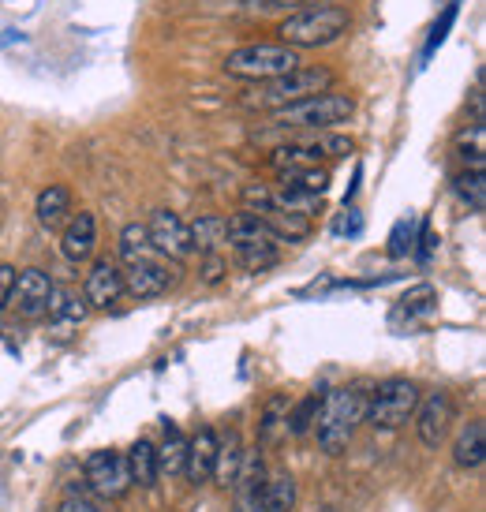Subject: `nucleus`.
Listing matches in <instances>:
<instances>
[{
	"instance_id": "f257e3e1",
	"label": "nucleus",
	"mask_w": 486,
	"mask_h": 512,
	"mask_svg": "<svg viewBox=\"0 0 486 512\" xmlns=\"http://www.w3.org/2000/svg\"><path fill=\"white\" fill-rule=\"evenodd\" d=\"M363 412H367V389L363 385H341V389L322 393L315 419V434L322 453L341 456L352 445V434L363 423Z\"/></svg>"
},
{
	"instance_id": "f03ea898",
	"label": "nucleus",
	"mask_w": 486,
	"mask_h": 512,
	"mask_svg": "<svg viewBox=\"0 0 486 512\" xmlns=\"http://www.w3.org/2000/svg\"><path fill=\"white\" fill-rule=\"evenodd\" d=\"M356 113V101L352 94H337V90H326V94H318V98H307V101H296V105H288V109H277L270 113V128L273 131H333L348 124Z\"/></svg>"
},
{
	"instance_id": "7ed1b4c3",
	"label": "nucleus",
	"mask_w": 486,
	"mask_h": 512,
	"mask_svg": "<svg viewBox=\"0 0 486 512\" xmlns=\"http://www.w3.org/2000/svg\"><path fill=\"white\" fill-rule=\"evenodd\" d=\"M348 27H352V19H348L344 8H337V4H315V8H300V12L288 15L285 23L277 27V34H281V45L300 53V49L333 45Z\"/></svg>"
},
{
	"instance_id": "20e7f679",
	"label": "nucleus",
	"mask_w": 486,
	"mask_h": 512,
	"mask_svg": "<svg viewBox=\"0 0 486 512\" xmlns=\"http://www.w3.org/2000/svg\"><path fill=\"white\" fill-rule=\"evenodd\" d=\"M221 68H225V75H232V79L270 83L277 75H288V72H296V68H303V60L296 49H288V45H281V42H251V45L232 49Z\"/></svg>"
},
{
	"instance_id": "39448f33",
	"label": "nucleus",
	"mask_w": 486,
	"mask_h": 512,
	"mask_svg": "<svg viewBox=\"0 0 486 512\" xmlns=\"http://www.w3.org/2000/svg\"><path fill=\"white\" fill-rule=\"evenodd\" d=\"M419 385L412 378H386L367 393V412L363 423H371L374 430H401L412 423L415 404H419Z\"/></svg>"
},
{
	"instance_id": "423d86ee",
	"label": "nucleus",
	"mask_w": 486,
	"mask_h": 512,
	"mask_svg": "<svg viewBox=\"0 0 486 512\" xmlns=\"http://www.w3.org/2000/svg\"><path fill=\"white\" fill-rule=\"evenodd\" d=\"M356 154V143L348 135L337 131H300L296 139H288L285 146H277L270 154V165L277 172L303 169V165H318V161H337V157Z\"/></svg>"
},
{
	"instance_id": "0eeeda50",
	"label": "nucleus",
	"mask_w": 486,
	"mask_h": 512,
	"mask_svg": "<svg viewBox=\"0 0 486 512\" xmlns=\"http://www.w3.org/2000/svg\"><path fill=\"white\" fill-rule=\"evenodd\" d=\"M326 90H333V72H329V68H296V72L277 75L270 83H258L251 105L277 113V109H288V105H296V101L318 98V94H326Z\"/></svg>"
},
{
	"instance_id": "6e6552de",
	"label": "nucleus",
	"mask_w": 486,
	"mask_h": 512,
	"mask_svg": "<svg viewBox=\"0 0 486 512\" xmlns=\"http://www.w3.org/2000/svg\"><path fill=\"white\" fill-rule=\"evenodd\" d=\"M83 475H86V483H90V490L109 501H120L131 490L128 456L116 453V449H98V453L86 456Z\"/></svg>"
},
{
	"instance_id": "1a4fd4ad",
	"label": "nucleus",
	"mask_w": 486,
	"mask_h": 512,
	"mask_svg": "<svg viewBox=\"0 0 486 512\" xmlns=\"http://www.w3.org/2000/svg\"><path fill=\"white\" fill-rule=\"evenodd\" d=\"M453 419H457V404H453V397H449L445 389H434L427 397H419L415 415H412L415 434H419V441H423L427 449H438V445L449 438Z\"/></svg>"
},
{
	"instance_id": "9d476101",
	"label": "nucleus",
	"mask_w": 486,
	"mask_h": 512,
	"mask_svg": "<svg viewBox=\"0 0 486 512\" xmlns=\"http://www.w3.org/2000/svg\"><path fill=\"white\" fill-rule=\"evenodd\" d=\"M146 232H150L154 251H158L161 258L176 262V266L195 255V247H191V232H187V221L176 214V210H154L150 221H146Z\"/></svg>"
},
{
	"instance_id": "9b49d317",
	"label": "nucleus",
	"mask_w": 486,
	"mask_h": 512,
	"mask_svg": "<svg viewBox=\"0 0 486 512\" xmlns=\"http://www.w3.org/2000/svg\"><path fill=\"white\" fill-rule=\"evenodd\" d=\"M53 277L38 266H30V270H19L15 273V288H12V307L23 322H34V318H45L49 314V299H53Z\"/></svg>"
},
{
	"instance_id": "f8f14e48",
	"label": "nucleus",
	"mask_w": 486,
	"mask_h": 512,
	"mask_svg": "<svg viewBox=\"0 0 486 512\" xmlns=\"http://www.w3.org/2000/svg\"><path fill=\"white\" fill-rule=\"evenodd\" d=\"M176 285V262L169 258H150V262H135L124 273V296L131 299H158Z\"/></svg>"
},
{
	"instance_id": "ddd939ff",
	"label": "nucleus",
	"mask_w": 486,
	"mask_h": 512,
	"mask_svg": "<svg viewBox=\"0 0 486 512\" xmlns=\"http://www.w3.org/2000/svg\"><path fill=\"white\" fill-rule=\"evenodd\" d=\"M124 296V270L113 258H94V266L83 281V299L90 311H109Z\"/></svg>"
},
{
	"instance_id": "4468645a",
	"label": "nucleus",
	"mask_w": 486,
	"mask_h": 512,
	"mask_svg": "<svg viewBox=\"0 0 486 512\" xmlns=\"http://www.w3.org/2000/svg\"><path fill=\"white\" fill-rule=\"evenodd\" d=\"M94 251H98V217L90 210H79L75 217H68V225L60 228V255L72 266H83L94 258Z\"/></svg>"
},
{
	"instance_id": "2eb2a0df",
	"label": "nucleus",
	"mask_w": 486,
	"mask_h": 512,
	"mask_svg": "<svg viewBox=\"0 0 486 512\" xmlns=\"http://www.w3.org/2000/svg\"><path fill=\"white\" fill-rule=\"evenodd\" d=\"M214 464H217V434L210 427L195 430V438H187L184 475L195 486H202L214 479Z\"/></svg>"
},
{
	"instance_id": "dca6fc26",
	"label": "nucleus",
	"mask_w": 486,
	"mask_h": 512,
	"mask_svg": "<svg viewBox=\"0 0 486 512\" xmlns=\"http://www.w3.org/2000/svg\"><path fill=\"white\" fill-rule=\"evenodd\" d=\"M288 408H292L288 393H270V400L262 404V412H258V445L262 449H277L281 438H288Z\"/></svg>"
},
{
	"instance_id": "f3484780",
	"label": "nucleus",
	"mask_w": 486,
	"mask_h": 512,
	"mask_svg": "<svg viewBox=\"0 0 486 512\" xmlns=\"http://www.w3.org/2000/svg\"><path fill=\"white\" fill-rule=\"evenodd\" d=\"M486 460V423L483 419H472V423H464L453 441V464L464 471H475L483 468Z\"/></svg>"
},
{
	"instance_id": "a211bd4d",
	"label": "nucleus",
	"mask_w": 486,
	"mask_h": 512,
	"mask_svg": "<svg viewBox=\"0 0 486 512\" xmlns=\"http://www.w3.org/2000/svg\"><path fill=\"white\" fill-rule=\"evenodd\" d=\"M187 232L199 255H221V247H229V225L221 214H199L195 221H187Z\"/></svg>"
},
{
	"instance_id": "6ab92c4d",
	"label": "nucleus",
	"mask_w": 486,
	"mask_h": 512,
	"mask_svg": "<svg viewBox=\"0 0 486 512\" xmlns=\"http://www.w3.org/2000/svg\"><path fill=\"white\" fill-rule=\"evenodd\" d=\"M34 214H38V225L57 232V228L68 225V214H72V191L64 184H49L42 187V195L34 202Z\"/></svg>"
},
{
	"instance_id": "aec40b11",
	"label": "nucleus",
	"mask_w": 486,
	"mask_h": 512,
	"mask_svg": "<svg viewBox=\"0 0 486 512\" xmlns=\"http://www.w3.org/2000/svg\"><path fill=\"white\" fill-rule=\"evenodd\" d=\"M161 430H165V438H161V445H154V449H158V475H165V479H176V475H184L187 438H184V430L176 427L172 419H165V423H161Z\"/></svg>"
},
{
	"instance_id": "412c9836",
	"label": "nucleus",
	"mask_w": 486,
	"mask_h": 512,
	"mask_svg": "<svg viewBox=\"0 0 486 512\" xmlns=\"http://www.w3.org/2000/svg\"><path fill=\"white\" fill-rule=\"evenodd\" d=\"M128 471H131V486H143V490H154L158 486V449H154V441L139 438L131 445L128 453Z\"/></svg>"
},
{
	"instance_id": "4be33fe9",
	"label": "nucleus",
	"mask_w": 486,
	"mask_h": 512,
	"mask_svg": "<svg viewBox=\"0 0 486 512\" xmlns=\"http://www.w3.org/2000/svg\"><path fill=\"white\" fill-rule=\"evenodd\" d=\"M90 307H86L83 292H72V288H53V299H49V322L57 329L68 326H83Z\"/></svg>"
},
{
	"instance_id": "5701e85b",
	"label": "nucleus",
	"mask_w": 486,
	"mask_h": 512,
	"mask_svg": "<svg viewBox=\"0 0 486 512\" xmlns=\"http://www.w3.org/2000/svg\"><path fill=\"white\" fill-rule=\"evenodd\" d=\"M232 258L243 273H266L281 262V251L277 243L270 240H258V243H232Z\"/></svg>"
},
{
	"instance_id": "b1692460",
	"label": "nucleus",
	"mask_w": 486,
	"mask_h": 512,
	"mask_svg": "<svg viewBox=\"0 0 486 512\" xmlns=\"http://www.w3.org/2000/svg\"><path fill=\"white\" fill-rule=\"evenodd\" d=\"M116 251H120V258H124L128 266H135V262H150V258H161L158 251H154V243H150L146 225H139V221H131V225L120 228Z\"/></svg>"
},
{
	"instance_id": "393cba45",
	"label": "nucleus",
	"mask_w": 486,
	"mask_h": 512,
	"mask_svg": "<svg viewBox=\"0 0 486 512\" xmlns=\"http://www.w3.org/2000/svg\"><path fill=\"white\" fill-rule=\"evenodd\" d=\"M240 460H243V445H240V434H236V430H232L225 441L217 438L214 483L225 486V490H232V483H236V471H240Z\"/></svg>"
},
{
	"instance_id": "a878e982",
	"label": "nucleus",
	"mask_w": 486,
	"mask_h": 512,
	"mask_svg": "<svg viewBox=\"0 0 486 512\" xmlns=\"http://www.w3.org/2000/svg\"><path fill=\"white\" fill-rule=\"evenodd\" d=\"M296 505V479L288 471H277L262 483V512H292Z\"/></svg>"
},
{
	"instance_id": "bb28decb",
	"label": "nucleus",
	"mask_w": 486,
	"mask_h": 512,
	"mask_svg": "<svg viewBox=\"0 0 486 512\" xmlns=\"http://www.w3.org/2000/svg\"><path fill=\"white\" fill-rule=\"evenodd\" d=\"M281 176V187L288 191H303V195H326L329 191V172L318 169V165H303V169H288V172H277Z\"/></svg>"
},
{
	"instance_id": "cd10ccee",
	"label": "nucleus",
	"mask_w": 486,
	"mask_h": 512,
	"mask_svg": "<svg viewBox=\"0 0 486 512\" xmlns=\"http://www.w3.org/2000/svg\"><path fill=\"white\" fill-rule=\"evenodd\" d=\"M318 404H322V393H307L303 400H292V408H288V427H285L288 438H307V434L315 430Z\"/></svg>"
},
{
	"instance_id": "c85d7f7f",
	"label": "nucleus",
	"mask_w": 486,
	"mask_h": 512,
	"mask_svg": "<svg viewBox=\"0 0 486 512\" xmlns=\"http://www.w3.org/2000/svg\"><path fill=\"white\" fill-rule=\"evenodd\" d=\"M225 225H229V243H258V240L277 243L270 236L266 221H262L258 214H251V210H240V214L225 217Z\"/></svg>"
},
{
	"instance_id": "c756f323",
	"label": "nucleus",
	"mask_w": 486,
	"mask_h": 512,
	"mask_svg": "<svg viewBox=\"0 0 486 512\" xmlns=\"http://www.w3.org/2000/svg\"><path fill=\"white\" fill-rule=\"evenodd\" d=\"M453 191H457V199L472 210V214H483L486 210V176L483 172H472L464 169L453 176Z\"/></svg>"
},
{
	"instance_id": "7c9ffc66",
	"label": "nucleus",
	"mask_w": 486,
	"mask_h": 512,
	"mask_svg": "<svg viewBox=\"0 0 486 512\" xmlns=\"http://www.w3.org/2000/svg\"><path fill=\"white\" fill-rule=\"evenodd\" d=\"M457 157L464 169L472 172H483L486 165V146H483V120H475L468 131H460L457 135Z\"/></svg>"
},
{
	"instance_id": "2f4dec72",
	"label": "nucleus",
	"mask_w": 486,
	"mask_h": 512,
	"mask_svg": "<svg viewBox=\"0 0 486 512\" xmlns=\"http://www.w3.org/2000/svg\"><path fill=\"white\" fill-rule=\"evenodd\" d=\"M434 288L430 285H415L412 292H404V299L397 303V311H393V322H401V318H408V322H415V318H427L430 311H434Z\"/></svg>"
},
{
	"instance_id": "473e14b6",
	"label": "nucleus",
	"mask_w": 486,
	"mask_h": 512,
	"mask_svg": "<svg viewBox=\"0 0 486 512\" xmlns=\"http://www.w3.org/2000/svg\"><path fill=\"white\" fill-rule=\"evenodd\" d=\"M419 225L423 221H415L412 214L401 217L397 225H393V232H389V255L393 258H408L415 251V236H419Z\"/></svg>"
},
{
	"instance_id": "72a5a7b5",
	"label": "nucleus",
	"mask_w": 486,
	"mask_h": 512,
	"mask_svg": "<svg viewBox=\"0 0 486 512\" xmlns=\"http://www.w3.org/2000/svg\"><path fill=\"white\" fill-rule=\"evenodd\" d=\"M202 285H221L225 273H229V262L225 255H202Z\"/></svg>"
},
{
	"instance_id": "f704fd0d",
	"label": "nucleus",
	"mask_w": 486,
	"mask_h": 512,
	"mask_svg": "<svg viewBox=\"0 0 486 512\" xmlns=\"http://www.w3.org/2000/svg\"><path fill=\"white\" fill-rule=\"evenodd\" d=\"M453 19H457V4H449V8H445V15H442V23H434V30H430L427 57L434 53V49H438V45L445 42V30H449V23H453Z\"/></svg>"
},
{
	"instance_id": "c9c22d12",
	"label": "nucleus",
	"mask_w": 486,
	"mask_h": 512,
	"mask_svg": "<svg viewBox=\"0 0 486 512\" xmlns=\"http://www.w3.org/2000/svg\"><path fill=\"white\" fill-rule=\"evenodd\" d=\"M251 8H258V12H281V8H292V12H300L303 4H311L315 8L318 0H247Z\"/></svg>"
},
{
	"instance_id": "e433bc0d",
	"label": "nucleus",
	"mask_w": 486,
	"mask_h": 512,
	"mask_svg": "<svg viewBox=\"0 0 486 512\" xmlns=\"http://www.w3.org/2000/svg\"><path fill=\"white\" fill-rule=\"evenodd\" d=\"M15 266L8 262H0V314L8 311V303H12V288H15Z\"/></svg>"
},
{
	"instance_id": "4c0bfd02",
	"label": "nucleus",
	"mask_w": 486,
	"mask_h": 512,
	"mask_svg": "<svg viewBox=\"0 0 486 512\" xmlns=\"http://www.w3.org/2000/svg\"><path fill=\"white\" fill-rule=\"evenodd\" d=\"M57 512H101V509L94 505V501L79 498V494H68V498L57 505Z\"/></svg>"
}]
</instances>
